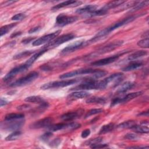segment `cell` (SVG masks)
Wrapping results in <instances>:
<instances>
[{
  "instance_id": "6da1fadb",
  "label": "cell",
  "mask_w": 149,
  "mask_h": 149,
  "mask_svg": "<svg viewBox=\"0 0 149 149\" xmlns=\"http://www.w3.org/2000/svg\"><path fill=\"white\" fill-rule=\"evenodd\" d=\"M107 87L104 79L96 80L91 78H88L83 83L72 88L71 90H102Z\"/></svg>"
},
{
  "instance_id": "7a4b0ae2",
  "label": "cell",
  "mask_w": 149,
  "mask_h": 149,
  "mask_svg": "<svg viewBox=\"0 0 149 149\" xmlns=\"http://www.w3.org/2000/svg\"><path fill=\"white\" fill-rule=\"evenodd\" d=\"M137 17V16H130L129 17H127L120 21H118L117 22H116L115 23H114L113 24H112V26L107 27L102 30H101L100 31H99L97 34H95L93 38H94V40L95 41H98L100 39L106 36L107 35H108L109 33H110L111 31L118 29L120 27H122L129 23H130L132 22H133L134 20L136 19V18Z\"/></svg>"
},
{
  "instance_id": "3957f363",
  "label": "cell",
  "mask_w": 149,
  "mask_h": 149,
  "mask_svg": "<svg viewBox=\"0 0 149 149\" xmlns=\"http://www.w3.org/2000/svg\"><path fill=\"white\" fill-rule=\"evenodd\" d=\"M123 43V41L121 40H117V41H112L111 42L108 44H107V45L101 47L100 48H99L97 51H95L94 53L90 54L88 56H86V58L88 59L89 57H91L93 58L94 56H97L98 55H101V54H104L108 52H109L114 49H115L116 48L119 47V46H120L121 45H122V44Z\"/></svg>"
},
{
  "instance_id": "277c9868",
  "label": "cell",
  "mask_w": 149,
  "mask_h": 149,
  "mask_svg": "<svg viewBox=\"0 0 149 149\" xmlns=\"http://www.w3.org/2000/svg\"><path fill=\"white\" fill-rule=\"evenodd\" d=\"M77 81H78L77 79H71V80L51 81L43 84L41 87V88L42 90H48L51 88H62V87H67L70 85L75 84L77 82Z\"/></svg>"
},
{
  "instance_id": "5b68a950",
  "label": "cell",
  "mask_w": 149,
  "mask_h": 149,
  "mask_svg": "<svg viewBox=\"0 0 149 149\" xmlns=\"http://www.w3.org/2000/svg\"><path fill=\"white\" fill-rule=\"evenodd\" d=\"M75 37V35L72 33H69L62 35L61 36L56 38L55 40L48 42L43 47V49H49L53 47H56L57 46L70 40H73Z\"/></svg>"
},
{
  "instance_id": "8992f818",
  "label": "cell",
  "mask_w": 149,
  "mask_h": 149,
  "mask_svg": "<svg viewBox=\"0 0 149 149\" xmlns=\"http://www.w3.org/2000/svg\"><path fill=\"white\" fill-rule=\"evenodd\" d=\"M38 76V73L37 72H31L26 76L20 78L10 84L11 87H20L25 86L32 82Z\"/></svg>"
},
{
  "instance_id": "52a82bcc",
  "label": "cell",
  "mask_w": 149,
  "mask_h": 149,
  "mask_svg": "<svg viewBox=\"0 0 149 149\" xmlns=\"http://www.w3.org/2000/svg\"><path fill=\"white\" fill-rule=\"evenodd\" d=\"M24 123L23 119L5 120L3 123H2L1 128L8 131H16L18 130Z\"/></svg>"
},
{
  "instance_id": "ba28073f",
  "label": "cell",
  "mask_w": 149,
  "mask_h": 149,
  "mask_svg": "<svg viewBox=\"0 0 149 149\" xmlns=\"http://www.w3.org/2000/svg\"><path fill=\"white\" fill-rule=\"evenodd\" d=\"M98 70V69H77L74 71H71V72L61 74L59 77L61 79H64L72 77L78 75H81V74H93L95 73Z\"/></svg>"
},
{
  "instance_id": "9c48e42d",
  "label": "cell",
  "mask_w": 149,
  "mask_h": 149,
  "mask_svg": "<svg viewBox=\"0 0 149 149\" xmlns=\"http://www.w3.org/2000/svg\"><path fill=\"white\" fill-rule=\"evenodd\" d=\"M78 20V17L76 16H68L63 13L59 14L56 18V24L58 26H64Z\"/></svg>"
},
{
  "instance_id": "30bf717a",
  "label": "cell",
  "mask_w": 149,
  "mask_h": 149,
  "mask_svg": "<svg viewBox=\"0 0 149 149\" xmlns=\"http://www.w3.org/2000/svg\"><path fill=\"white\" fill-rule=\"evenodd\" d=\"M142 93H143L142 91H136V92L129 93L122 98H115L113 99L112 101H111L110 106L111 107H113V106H115L117 104H119L127 102L129 101H130L131 100H133V99L139 97V95H141Z\"/></svg>"
},
{
  "instance_id": "8fae6325",
  "label": "cell",
  "mask_w": 149,
  "mask_h": 149,
  "mask_svg": "<svg viewBox=\"0 0 149 149\" xmlns=\"http://www.w3.org/2000/svg\"><path fill=\"white\" fill-rule=\"evenodd\" d=\"M29 67L24 63L22 65H20L19 66H16L14 68L12 69L3 77V80L4 81H8L10 80H11L12 78H13L15 76H16L18 73H22L25 70H26L27 69H28Z\"/></svg>"
},
{
  "instance_id": "7c38bea8",
  "label": "cell",
  "mask_w": 149,
  "mask_h": 149,
  "mask_svg": "<svg viewBox=\"0 0 149 149\" xmlns=\"http://www.w3.org/2000/svg\"><path fill=\"white\" fill-rule=\"evenodd\" d=\"M61 32V30H58L52 33L44 36L38 39H37L36 40L33 41L32 45L33 46H38L40 45L41 44L47 43V42H49L50 41H51L52 40H54L55 38H56Z\"/></svg>"
},
{
  "instance_id": "4fadbf2b",
  "label": "cell",
  "mask_w": 149,
  "mask_h": 149,
  "mask_svg": "<svg viewBox=\"0 0 149 149\" xmlns=\"http://www.w3.org/2000/svg\"><path fill=\"white\" fill-rule=\"evenodd\" d=\"M52 122H53V119L52 118H50V117L44 118L43 119L36 121L35 122L31 123L30 125V128L33 129H37L49 127L52 125Z\"/></svg>"
},
{
  "instance_id": "5bb4252c",
  "label": "cell",
  "mask_w": 149,
  "mask_h": 149,
  "mask_svg": "<svg viewBox=\"0 0 149 149\" xmlns=\"http://www.w3.org/2000/svg\"><path fill=\"white\" fill-rule=\"evenodd\" d=\"M120 55H113L112 56H109L108 58H105L96 61H94L91 63V65L93 66H104L106 65H108L109 63H111L116 60L119 58Z\"/></svg>"
},
{
  "instance_id": "9a60e30c",
  "label": "cell",
  "mask_w": 149,
  "mask_h": 149,
  "mask_svg": "<svg viewBox=\"0 0 149 149\" xmlns=\"http://www.w3.org/2000/svg\"><path fill=\"white\" fill-rule=\"evenodd\" d=\"M84 42L85 41L84 40H79L77 41H76L75 42L69 45L68 46L64 48L62 51V54H68L70 52H72L75 51L76 50L82 48L84 47Z\"/></svg>"
},
{
  "instance_id": "2e32d148",
  "label": "cell",
  "mask_w": 149,
  "mask_h": 149,
  "mask_svg": "<svg viewBox=\"0 0 149 149\" xmlns=\"http://www.w3.org/2000/svg\"><path fill=\"white\" fill-rule=\"evenodd\" d=\"M82 4L81 1H66L61 2L52 8V10H58L65 7H76Z\"/></svg>"
},
{
  "instance_id": "e0dca14e",
  "label": "cell",
  "mask_w": 149,
  "mask_h": 149,
  "mask_svg": "<svg viewBox=\"0 0 149 149\" xmlns=\"http://www.w3.org/2000/svg\"><path fill=\"white\" fill-rule=\"evenodd\" d=\"M82 113V111L80 110L77 111H73V112H69L67 113H65L61 115V118L63 120H72L74 119L77 118L79 116H80Z\"/></svg>"
},
{
  "instance_id": "ac0fdd59",
  "label": "cell",
  "mask_w": 149,
  "mask_h": 149,
  "mask_svg": "<svg viewBox=\"0 0 149 149\" xmlns=\"http://www.w3.org/2000/svg\"><path fill=\"white\" fill-rule=\"evenodd\" d=\"M97 8H98L97 5H88L82 8H80L79 9H77L76 10V13L80 15H82V14L87 15L94 10H97Z\"/></svg>"
},
{
  "instance_id": "d6986e66",
  "label": "cell",
  "mask_w": 149,
  "mask_h": 149,
  "mask_svg": "<svg viewBox=\"0 0 149 149\" xmlns=\"http://www.w3.org/2000/svg\"><path fill=\"white\" fill-rule=\"evenodd\" d=\"M90 95L89 93L84 91H77L73 92L69 95L68 98L70 100H76V99H81L86 98Z\"/></svg>"
},
{
  "instance_id": "ffe728a7",
  "label": "cell",
  "mask_w": 149,
  "mask_h": 149,
  "mask_svg": "<svg viewBox=\"0 0 149 149\" xmlns=\"http://www.w3.org/2000/svg\"><path fill=\"white\" fill-rule=\"evenodd\" d=\"M134 85V84L131 81H126L123 84H122L120 86V87L118 88V90L116 91V93L118 94L125 93L127 91H129V90H130L131 88H132Z\"/></svg>"
},
{
  "instance_id": "44dd1931",
  "label": "cell",
  "mask_w": 149,
  "mask_h": 149,
  "mask_svg": "<svg viewBox=\"0 0 149 149\" xmlns=\"http://www.w3.org/2000/svg\"><path fill=\"white\" fill-rule=\"evenodd\" d=\"M48 49H43L42 50H41L40 51L37 52V53H35L34 54H33L29 59L28 61H27L25 63L29 66H31V65L36 61V59H37L38 58H40L41 56H42L45 52H47Z\"/></svg>"
},
{
  "instance_id": "7402d4cb",
  "label": "cell",
  "mask_w": 149,
  "mask_h": 149,
  "mask_svg": "<svg viewBox=\"0 0 149 149\" xmlns=\"http://www.w3.org/2000/svg\"><path fill=\"white\" fill-rule=\"evenodd\" d=\"M140 1H128V2L125 1L123 3H122L121 5H120L119 6L118 9H116V10H115V12H119L127 9L129 8H130L132 7H134Z\"/></svg>"
},
{
  "instance_id": "603a6c76",
  "label": "cell",
  "mask_w": 149,
  "mask_h": 149,
  "mask_svg": "<svg viewBox=\"0 0 149 149\" xmlns=\"http://www.w3.org/2000/svg\"><path fill=\"white\" fill-rule=\"evenodd\" d=\"M143 65V63L140 61H136V62H132L129 63L127 66L122 68V70L125 72H129L133 70H136Z\"/></svg>"
},
{
  "instance_id": "cb8c5ba5",
  "label": "cell",
  "mask_w": 149,
  "mask_h": 149,
  "mask_svg": "<svg viewBox=\"0 0 149 149\" xmlns=\"http://www.w3.org/2000/svg\"><path fill=\"white\" fill-rule=\"evenodd\" d=\"M147 54H148L147 51H144V50L138 51L134 52L132 53V54H130V55H129L127 57V59L129 61H132L137 59L141 57H143L144 56H146L147 55Z\"/></svg>"
},
{
  "instance_id": "d4e9b609",
  "label": "cell",
  "mask_w": 149,
  "mask_h": 149,
  "mask_svg": "<svg viewBox=\"0 0 149 149\" xmlns=\"http://www.w3.org/2000/svg\"><path fill=\"white\" fill-rule=\"evenodd\" d=\"M125 2V1H110L108 3H107L106 5H105L102 8L106 10H108L111 9H113L115 8L119 7L120 5H121L122 3H123Z\"/></svg>"
},
{
  "instance_id": "484cf974",
  "label": "cell",
  "mask_w": 149,
  "mask_h": 149,
  "mask_svg": "<svg viewBox=\"0 0 149 149\" xmlns=\"http://www.w3.org/2000/svg\"><path fill=\"white\" fill-rule=\"evenodd\" d=\"M87 104H102L106 102V99L102 97H97L94 96L92 97H90L86 101Z\"/></svg>"
},
{
  "instance_id": "4316f807",
  "label": "cell",
  "mask_w": 149,
  "mask_h": 149,
  "mask_svg": "<svg viewBox=\"0 0 149 149\" xmlns=\"http://www.w3.org/2000/svg\"><path fill=\"white\" fill-rule=\"evenodd\" d=\"M17 24V23H10L9 24H6L1 27L0 29L1 37L7 34L9 31H10L13 28H14Z\"/></svg>"
},
{
  "instance_id": "83f0119b",
  "label": "cell",
  "mask_w": 149,
  "mask_h": 149,
  "mask_svg": "<svg viewBox=\"0 0 149 149\" xmlns=\"http://www.w3.org/2000/svg\"><path fill=\"white\" fill-rule=\"evenodd\" d=\"M137 125L136 121L134 120H127L123 122L117 126L118 128L121 129H132Z\"/></svg>"
},
{
  "instance_id": "f1b7e54d",
  "label": "cell",
  "mask_w": 149,
  "mask_h": 149,
  "mask_svg": "<svg viewBox=\"0 0 149 149\" xmlns=\"http://www.w3.org/2000/svg\"><path fill=\"white\" fill-rule=\"evenodd\" d=\"M108 13V10H106L102 8L100 9H97L95 10H94L87 15H86V17H95V16H100L102 15H105Z\"/></svg>"
},
{
  "instance_id": "f546056e",
  "label": "cell",
  "mask_w": 149,
  "mask_h": 149,
  "mask_svg": "<svg viewBox=\"0 0 149 149\" xmlns=\"http://www.w3.org/2000/svg\"><path fill=\"white\" fill-rule=\"evenodd\" d=\"M115 127V125L113 123H110L105 125L102 126L100 129L99 134H105V133L110 132L114 129Z\"/></svg>"
},
{
  "instance_id": "4dcf8cb0",
  "label": "cell",
  "mask_w": 149,
  "mask_h": 149,
  "mask_svg": "<svg viewBox=\"0 0 149 149\" xmlns=\"http://www.w3.org/2000/svg\"><path fill=\"white\" fill-rule=\"evenodd\" d=\"M24 101L28 102H33V103H38V104H41L42 102L45 101L42 98V97L38 95H33V96L27 97L24 99Z\"/></svg>"
},
{
  "instance_id": "1f68e13d",
  "label": "cell",
  "mask_w": 149,
  "mask_h": 149,
  "mask_svg": "<svg viewBox=\"0 0 149 149\" xmlns=\"http://www.w3.org/2000/svg\"><path fill=\"white\" fill-rule=\"evenodd\" d=\"M24 117V114L20 113H10L5 115V120H10L14 119H23Z\"/></svg>"
},
{
  "instance_id": "d6a6232c",
  "label": "cell",
  "mask_w": 149,
  "mask_h": 149,
  "mask_svg": "<svg viewBox=\"0 0 149 149\" xmlns=\"http://www.w3.org/2000/svg\"><path fill=\"white\" fill-rule=\"evenodd\" d=\"M34 52V51H24L21 52L14 55L13 57V59L15 60H17V59H20L22 58H24L27 57L28 56L31 55Z\"/></svg>"
},
{
  "instance_id": "836d02e7",
  "label": "cell",
  "mask_w": 149,
  "mask_h": 149,
  "mask_svg": "<svg viewBox=\"0 0 149 149\" xmlns=\"http://www.w3.org/2000/svg\"><path fill=\"white\" fill-rule=\"evenodd\" d=\"M133 131L139 133H148L149 132V129L147 126L143 125H136L132 129Z\"/></svg>"
},
{
  "instance_id": "e575fe53",
  "label": "cell",
  "mask_w": 149,
  "mask_h": 149,
  "mask_svg": "<svg viewBox=\"0 0 149 149\" xmlns=\"http://www.w3.org/2000/svg\"><path fill=\"white\" fill-rule=\"evenodd\" d=\"M22 134V132L20 130H16L13 131L12 133H10L9 135H8L6 138V141H13L17 139Z\"/></svg>"
},
{
  "instance_id": "d590c367",
  "label": "cell",
  "mask_w": 149,
  "mask_h": 149,
  "mask_svg": "<svg viewBox=\"0 0 149 149\" xmlns=\"http://www.w3.org/2000/svg\"><path fill=\"white\" fill-rule=\"evenodd\" d=\"M66 123H57L55 125H51L49 126V130L51 132H55L60 130H63L66 129Z\"/></svg>"
},
{
  "instance_id": "8d00e7d4",
  "label": "cell",
  "mask_w": 149,
  "mask_h": 149,
  "mask_svg": "<svg viewBox=\"0 0 149 149\" xmlns=\"http://www.w3.org/2000/svg\"><path fill=\"white\" fill-rule=\"evenodd\" d=\"M148 4H149L148 1H141V2L140 1L137 5H136L134 7H133V8L130 10V12L137 11V10L147 6Z\"/></svg>"
},
{
  "instance_id": "74e56055",
  "label": "cell",
  "mask_w": 149,
  "mask_h": 149,
  "mask_svg": "<svg viewBox=\"0 0 149 149\" xmlns=\"http://www.w3.org/2000/svg\"><path fill=\"white\" fill-rule=\"evenodd\" d=\"M103 111H104V110H103L102 109H101V108H95V109H90V110L88 111L87 112V113L86 114V115H85V118H88V117H90V116H92V115H96V114L101 113V112H103Z\"/></svg>"
},
{
  "instance_id": "f35d334b",
  "label": "cell",
  "mask_w": 149,
  "mask_h": 149,
  "mask_svg": "<svg viewBox=\"0 0 149 149\" xmlns=\"http://www.w3.org/2000/svg\"><path fill=\"white\" fill-rule=\"evenodd\" d=\"M137 45L141 48H148L149 45V40L148 38H144L140 41H139L137 43Z\"/></svg>"
},
{
  "instance_id": "ab89813d",
  "label": "cell",
  "mask_w": 149,
  "mask_h": 149,
  "mask_svg": "<svg viewBox=\"0 0 149 149\" xmlns=\"http://www.w3.org/2000/svg\"><path fill=\"white\" fill-rule=\"evenodd\" d=\"M80 126H81V125L80 123H78L76 122H71L69 123H66V126L65 129L68 130H75L79 128Z\"/></svg>"
},
{
  "instance_id": "60d3db41",
  "label": "cell",
  "mask_w": 149,
  "mask_h": 149,
  "mask_svg": "<svg viewBox=\"0 0 149 149\" xmlns=\"http://www.w3.org/2000/svg\"><path fill=\"white\" fill-rule=\"evenodd\" d=\"M124 137L127 140H132V141H137L139 139V137L133 133H126Z\"/></svg>"
},
{
  "instance_id": "b9f144b4",
  "label": "cell",
  "mask_w": 149,
  "mask_h": 149,
  "mask_svg": "<svg viewBox=\"0 0 149 149\" xmlns=\"http://www.w3.org/2000/svg\"><path fill=\"white\" fill-rule=\"evenodd\" d=\"M52 135H53V134L51 132V131H48V132H47L46 133H44L42 135H41V136L40 137V139L42 141L46 142L50 139V137H51L52 136Z\"/></svg>"
},
{
  "instance_id": "7bdbcfd3",
  "label": "cell",
  "mask_w": 149,
  "mask_h": 149,
  "mask_svg": "<svg viewBox=\"0 0 149 149\" xmlns=\"http://www.w3.org/2000/svg\"><path fill=\"white\" fill-rule=\"evenodd\" d=\"M26 17V15L24 13H17L14 16H13L11 18V19L12 20H17V21H20V20H22L23 19H24Z\"/></svg>"
},
{
  "instance_id": "ee69618b",
  "label": "cell",
  "mask_w": 149,
  "mask_h": 149,
  "mask_svg": "<svg viewBox=\"0 0 149 149\" xmlns=\"http://www.w3.org/2000/svg\"><path fill=\"white\" fill-rule=\"evenodd\" d=\"M61 142V139H59V138H56L54 140H52L49 143V146L51 147H58L60 143Z\"/></svg>"
},
{
  "instance_id": "f6af8a7d",
  "label": "cell",
  "mask_w": 149,
  "mask_h": 149,
  "mask_svg": "<svg viewBox=\"0 0 149 149\" xmlns=\"http://www.w3.org/2000/svg\"><path fill=\"white\" fill-rule=\"evenodd\" d=\"M102 141V138L98 137H96L94 139H91L89 141H87V144H90V145H92V144H98L101 143Z\"/></svg>"
},
{
  "instance_id": "bcb514c9",
  "label": "cell",
  "mask_w": 149,
  "mask_h": 149,
  "mask_svg": "<svg viewBox=\"0 0 149 149\" xmlns=\"http://www.w3.org/2000/svg\"><path fill=\"white\" fill-rule=\"evenodd\" d=\"M108 147V144H92L90 146V147L91 148H105Z\"/></svg>"
},
{
  "instance_id": "7dc6e473",
  "label": "cell",
  "mask_w": 149,
  "mask_h": 149,
  "mask_svg": "<svg viewBox=\"0 0 149 149\" xmlns=\"http://www.w3.org/2000/svg\"><path fill=\"white\" fill-rule=\"evenodd\" d=\"M40 69L43 71H45V72H48V71H50V70H52V68L49 65H41L40 66Z\"/></svg>"
},
{
  "instance_id": "c3c4849f",
  "label": "cell",
  "mask_w": 149,
  "mask_h": 149,
  "mask_svg": "<svg viewBox=\"0 0 149 149\" xmlns=\"http://www.w3.org/2000/svg\"><path fill=\"white\" fill-rule=\"evenodd\" d=\"M17 1H4L1 4V7L2 8V7H5V6H9V5H10L15 2H16Z\"/></svg>"
},
{
  "instance_id": "681fc988",
  "label": "cell",
  "mask_w": 149,
  "mask_h": 149,
  "mask_svg": "<svg viewBox=\"0 0 149 149\" xmlns=\"http://www.w3.org/2000/svg\"><path fill=\"white\" fill-rule=\"evenodd\" d=\"M90 133H91V131H90V129H85V130H84L82 132H81V137L82 138H86V137H87L90 134Z\"/></svg>"
},
{
  "instance_id": "f907efd6",
  "label": "cell",
  "mask_w": 149,
  "mask_h": 149,
  "mask_svg": "<svg viewBox=\"0 0 149 149\" xmlns=\"http://www.w3.org/2000/svg\"><path fill=\"white\" fill-rule=\"evenodd\" d=\"M35 38L34 37H28V38H26L24 39H23L22 41V42L24 44H29L30 43V42H31L32 41L34 40Z\"/></svg>"
},
{
  "instance_id": "816d5d0a",
  "label": "cell",
  "mask_w": 149,
  "mask_h": 149,
  "mask_svg": "<svg viewBox=\"0 0 149 149\" xmlns=\"http://www.w3.org/2000/svg\"><path fill=\"white\" fill-rule=\"evenodd\" d=\"M41 29V27L40 26H37V27H33V28H31L29 31V33L31 34V33H35V32H37L38 31H39Z\"/></svg>"
},
{
  "instance_id": "f5cc1de1",
  "label": "cell",
  "mask_w": 149,
  "mask_h": 149,
  "mask_svg": "<svg viewBox=\"0 0 149 149\" xmlns=\"http://www.w3.org/2000/svg\"><path fill=\"white\" fill-rule=\"evenodd\" d=\"M30 108V105H27V104H23L22 105H20L19 107H17V109L19 110H24L26 109H28Z\"/></svg>"
},
{
  "instance_id": "db71d44e",
  "label": "cell",
  "mask_w": 149,
  "mask_h": 149,
  "mask_svg": "<svg viewBox=\"0 0 149 149\" xmlns=\"http://www.w3.org/2000/svg\"><path fill=\"white\" fill-rule=\"evenodd\" d=\"M8 103V101L6 99H5L2 97L1 98V101H0V106L1 107H3L4 105H6Z\"/></svg>"
},
{
  "instance_id": "11a10c76",
  "label": "cell",
  "mask_w": 149,
  "mask_h": 149,
  "mask_svg": "<svg viewBox=\"0 0 149 149\" xmlns=\"http://www.w3.org/2000/svg\"><path fill=\"white\" fill-rule=\"evenodd\" d=\"M21 34H22V32H21V31L15 32V33L12 34L10 35V38H15V37H17V36L21 35Z\"/></svg>"
},
{
  "instance_id": "9f6ffc18",
  "label": "cell",
  "mask_w": 149,
  "mask_h": 149,
  "mask_svg": "<svg viewBox=\"0 0 149 149\" xmlns=\"http://www.w3.org/2000/svg\"><path fill=\"white\" fill-rule=\"evenodd\" d=\"M138 116H148V111H143L141 113L138 114Z\"/></svg>"
},
{
  "instance_id": "6f0895ef",
  "label": "cell",
  "mask_w": 149,
  "mask_h": 149,
  "mask_svg": "<svg viewBox=\"0 0 149 149\" xmlns=\"http://www.w3.org/2000/svg\"><path fill=\"white\" fill-rule=\"evenodd\" d=\"M129 148H148V146H133L129 147Z\"/></svg>"
},
{
  "instance_id": "680465c9",
  "label": "cell",
  "mask_w": 149,
  "mask_h": 149,
  "mask_svg": "<svg viewBox=\"0 0 149 149\" xmlns=\"http://www.w3.org/2000/svg\"><path fill=\"white\" fill-rule=\"evenodd\" d=\"M141 125H143V126H146V125H148V121L147 120H144L143 122H141Z\"/></svg>"
}]
</instances>
